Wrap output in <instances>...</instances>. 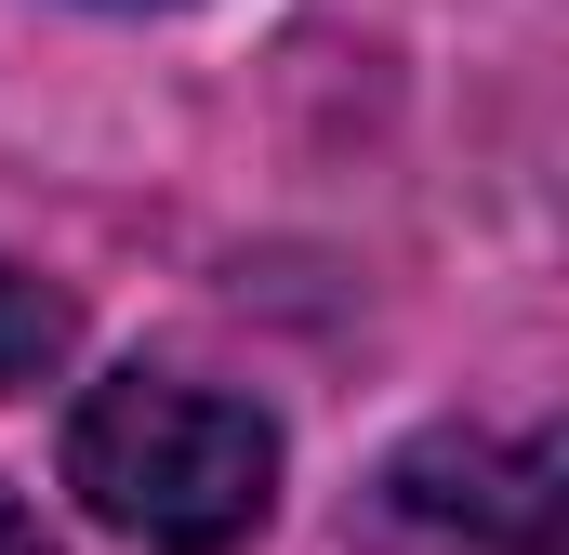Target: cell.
Returning a JSON list of instances; mask_svg holds the SVG:
<instances>
[{
  "label": "cell",
  "instance_id": "obj_1",
  "mask_svg": "<svg viewBox=\"0 0 569 555\" xmlns=\"http://www.w3.org/2000/svg\"><path fill=\"white\" fill-rule=\"evenodd\" d=\"M67 490L146 555H226L279 503V436H266V411H239L212 384L120 371L67 423Z\"/></svg>",
  "mask_w": 569,
  "mask_h": 555
},
{
  "label": "cell",
  "instance_id": "obj_2",
  "mask_svg": "<svg viewBox=\"0 0 569 555\" xmlns=\"http://www.w3.org/2000/svg\"><path fill=\"white\" fill-rule=\"evenodd\" d=\"M398 503L437 529H490V543H557V463L543 450H490V436H437L398 463Z\"/></svg>",
  "mask_w": 569,
  "mask_h": 555
},
{
  "label": "cell",
  "instance_id": "obj_3",
  "mask_svg": "<svg viewBox=\"0 0 569 555\" xmlns=\"http://www.w3.org/2000/svg\"><path fill=\"white\" fill-rule=\"evenodd\" d=\"M53 357H67V304L0 252V397H13V384H40Z\"/></svg>",
  "mask_w": 569,
  "mask_h": 555
},
{
  "label": "cell",
  "instance_id": "obj_4",
  "mask_svg": "<svg viewBox=\"0 0 569 555\" xmlns=\"http://www.w3.org/2000/svg\"><path fill=\"white\" fill-rule=\"evenodd\" d=\"M0 555H40V529H27V516H13V503H0Z\"/></svg>",
  "mask_w": 569,
  "mask_h": 555
}]
</instances>
